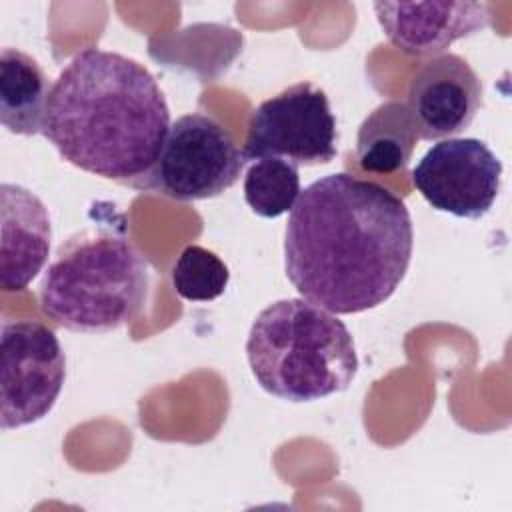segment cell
Masks as SVG:
<instances>
[{"instance_id": "obj_5", "label": "cell", "mask_w": 512, "mask_h": 512, "mask_svg": "<svg viewBox=\"0 0 512 512\" xmlns=\"http://www.w3.org/2000/svg\"><path fill=\"white\" fill-rule=\"evenodd\" d=\"M244 164L242 150L222 122L190 112L170 124L154 166L132 188L176 202L208 200L232 188Z\"/></svg>"}, {"instance_id": "obj_1", "label": "cell", "mask_w": 512, "mask_h": 512, "mask_svg": "<svg viewBox=\"0 0 512 512\" xmlns=\"http://www.w3.org/2000/svg\"><path fill=\"white\" fill-rule=\"evenodd\" d=\"M414 250L406 204L386 186L346 172L308 184L284 232V272L302 298L358 314L384 304Z\"/></svg>"}, {"instance_id": "obj_8", "label": "cell", "mask_w": 512, "mask_h": 512, "mask_svg": "<svg viewBox=\"0 0 512 512\" xmlns=\"http://www.w3.org/2000/svg\"><path fill=\"white\" fill-rule=\"evenodd\" d=\"M412 184L434 210L478 220L500 194L502 162L478 138H446L418 160Z\"/></svg>"}, {"instance_id": "obj_6", "label": "cell", "mask_w": 512, "mask_h": 512, "mask_svg": "<svg viewBox=\"0 0 512 512\" xmlns=\"http://www.w3.org/2000/svg\"><path fill=\"white\" fill-rule=\"evenodd\" d=\"M242 154L246 160L282 158L294 166L330 164L338 154V128L326 92L298 82L260 102Z\"/></svg>"}, {"instance_id": "obj_10", "label": "cell", "mask_w": 512, "mask_h": 512, "mask_svg": "<svg viewBox=\"0 0 512 512\" xmlns=\"http://www.w3.org/2000/svg\"><path fill=\"white\" fill-rule=\"evenodd\" d=\"M374 12L390 44L410 56H440L492 24L486 2H376Z\"/></svg>"}, {"instance_id": "obj_11", "label": "cell", "mask_w": 512, "mask_h": 512, "mask_svg": "<svg viewBox=\"0 0 512 512\" xmlns=\"http://www.w3.org/2000/svg\"><path fill=\"white\" fill-rule=\"evenodd\" d=\"M0 288L22 292L50 256L52 224L42 200L24 186H0Z\"/></svg>"}, {"instance_id": "obj_4", "label": "cell", "mask_w": 512, "mask_h": 512, "mask_svg": "<svg viewBox=\"0 0 512 512\" xmlns=\"http://www.w3.org/2000/svg\"><path fill=\"white\" fill-rule=\"evenodd\" d=\"M246 358L264 392L294 404L344 392L358 374L346 324L306 298L268 304L250 326Z\"/></svg>"}, {"instance_id": "obj_12", "label": "cell", "mask_w": 512, "mask_h": 512, "mask_svg": "<svg viewBox=\"0 0 512 512\" xmlns=\"http://www.w3.org/2000/svg\"><path fill=\"white\" fill-rule=\"evenodd\" d=\"M48 78L42 66L18 48L0 52V122L18 136L42 134L48 102Z\"/></svg>"}, {"instance_id": "obj_3", "label": "cell", "mask_w": 512, "mask_h": 512, "mask_svg": "<svg viewBox=\"0 0 512 512\" xmlns=\"http://www.w3.org/2000/svg\"><path fill=\"white\" fill-rule=\"evenodd\" d=\"M148 266L124 226L92 224L64 240L38 290L44 316L80 334H106L136 318Z\"/></svg>"}, {"instance_id": "obj_15", "label": "cell", "mask_w": 512, "mask_h": 512, "mask_svg": "<svg viewBox=\"0 0 512 512\" xmlns=\"http://www.w3.org/2000/svg\"><path fill=\"white\" fill-rule=\"evenodd\" d=\"M230 280L228 266L212 250L188 244L172 268L176 294L190 302H210L224 294Z\"/></svg>"}, {"instance_id": "obj_13", "label": "cell", "mask_w": 512, "mask_h": 512, "mask_svg": "<svg viewBox=\"0 0 512 512\" xmlns=\"http://www.w3.org/2000/svg\"><path fill=\"white\" fill-rule=\"evenodd\" d=\"M416 142L418 132L406 102H382L364 118L358 128V164L366 172L392 174L408 164Z\"/></svg>"}, {"instance_id": "obj_7", "label": "cell", "mask_w": 512, "mask_h": 512, "mask_svg": "<svg viewBox=\"0 0 512 512\" xmlns=\"http://www.w3.org/2000/svg\"><path fill=\"white\" fill-rule=\"evenodd\" d=\"M0 356V428L16 430L48 416L66 380L54 330L38 320L4 322Z\"/></svg>"}, {"instance_id": "obj_14", "label": "cell", "mask_w": 512, "mask_h": 512, "mask_svg": "<svg viewBox=\"0 0 512 512\" xmlns=\"http://www.w3.org/2000/svg\"><path fill=\"white\" fill-rule=\"evenodd\" d=\"M300 192L298 166L282 158H260L244 176V200L262 218L290 212Z\"/></svg>"}, {"instance_id": "obj_9", "label": "cell", "mask_w": 512, "mask_h": 512, "mask_svg": "<svg viewBox=\"0 0 512 512\" xmlns=\"http://www.w3.org/2000/svg\"><path fill=\"white\" fill-rule=\"evenodd\" d=\"M406 106L418 138H454L472 124L482 106V80L462 56H434L412 74Z\"/></svg>"}, {"instance_id": "obj_2", "label": "cell", "mask_w": 512, "mask_h": 512, "mask_svg": "<svg viewBox=\"0 0 512 512\" xmlns=\"http://www.w3.org/2000/svg\"><path fill=\"white\" fill-rule=\"evenodd\" d=\"M170 124L168 102L140 62L84 48L50 88L42 134L72 166L132 186L154 166Z\"/></svg>"}]
</instances>
